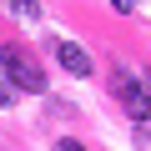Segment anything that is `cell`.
Here are the masks:
<instances>
[{"mask_svg":"<svg viewBox=\"0 0 151 151\" xmlns=\"http://www.w3.org/2000/svg\"><path fill=\"white\" fill-rule=\"evenodd\" d=\"M0 65H5V76H10V86H20V91H45V70L20 50V45H5V50H0Z\"/></svg>","mask_w":151,"mask_h":151,"instance_id":"obj_1","label":"cell"},{"mask_svg":"<svg viewBox=\"0 0 151 151\" xmlns=\"http://www.w3.org/2000/svg\"><path fill=\"white\" fill-rule=\"evenodd\" d=\"M116 96H121V106L136 116V126H146V121H151V86H146V81L116 76Z\"/></svg>","mask_w":151,"mask_h":151,"instance_id":"obj_2","label":"cell"},{"mask_svg":"<svg viewBox=\"0 0 151 151\" xmlns=\"http://www.w3.org/2000/svg\"><path fill=\"white\" fill-rule=\"evenodd\" d=\"M55 55H60V65H65L70 76H91V55L76 45V40H60V45H55Z\"/></svg>","mask_w":151,"mask_h":151,"instance_id":"obj_3","label":"cell"},{"mask_svg":"<svg viewBox=\"0 0 151 151\" xmlns=\"http://www.w3.org/2000/svg\"><path fill=\"white\" fill-rule=\"evenodd\" d=\"M5 5H10L15 20H35V15H40V0H5Z\"/></svg>","mask_w":151,"mask_h":151,"instance_id":"obj_4","label":"cell"},{"mask_svg":"<svg viewBox=\"0 0 151 151\" xmlns=\"http://www.w3.org/2000/svg\"><path fill=\"white\" fill-rule=\"evenodd\" d=\"M10 101H15V86H10V76L0 70V106H10Z\"/></svg>","mask_w":151,"mask_h":151,"instance_id":"obj_5","label":"cell"},{"mask_svg":"<svg viewBox=\"0 0 151 151\" xmlns=\"http://www.w3.org/2000/svg\"><path fill=\"white\" fill-rule=\"evenodd\" d=\"M55 151H86L81 141H55Z\"/></svg>","mask_w":151,"mask_h":151,"instance_id":"obj_6","label":"cell"},{"mask_svg":"<svg viewBox=\"0 0 151 151\" xmlns=\"http://www.w3.org/2000/svg\"><path fill=\"white\" fill-rule=\"evenodd\" d=\"M111 5H116V10L126 15V10H136V0H111Z\"/></svg>","mask_w":151,"mask_h":151,"instance_id":"obj_7","label":"cell"}]
</instances>
